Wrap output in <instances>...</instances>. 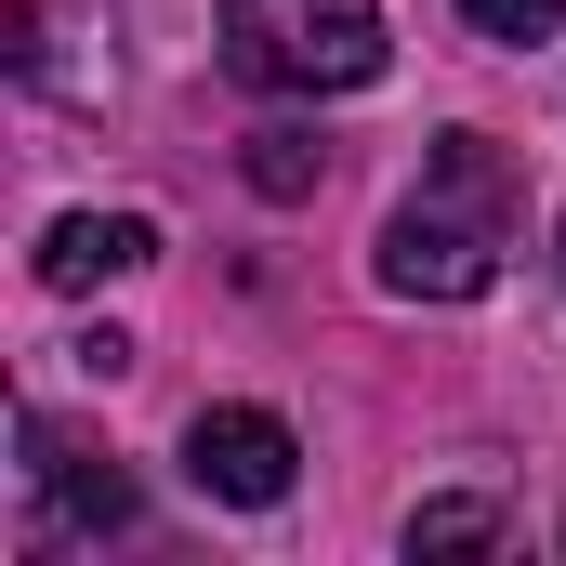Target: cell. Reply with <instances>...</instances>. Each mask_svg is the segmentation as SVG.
<instances>
[{
	"label": "cell",
	"instance_id": "obj_6",
	"mask_svg": "<svg viewBox=\"0 0 566 566\" xmlns=\"http://www.w3.org/2000/svg\"><path fill=\"white\" fill-rule=\"evenodd\" d=\"M448 554H501V501L488 488H448L409 514V566H448Z\"/></svg>",
	"mask_w": 566,
	"mask_h": 566
},
{
	"label": "cell",
	"instance_id": "obj_7",
	"mask_svg": "<svg viewBox=\"0 0 566 566\" xmlns=\"http://www.w3.org/2000/svg\"><path fill=\"white\" fill-rule=\"evenodd\" d=\"M316 171H329V145H316V133H290V119H277V133H251V185H264V198H316Z\"/></svg>",
	"mask_w": 566,
	"mask_h": 566
},
{
	"label": "cell",
	"instance_id": "obj_4",
	"mask_svg": "<svg viewBox=\"0 0 566 566\" xmlns=\"http://www.w3.org/2000/svg\"><path fill=\"white\" fill-rule=\"evenodd\" d=\"M290 474H303V448H290L277 409H198L185 422V488L198 501H238V514H277Z\"/></svg>",
	"mask_w": 566,
	"mask_h": 566
},
{
	"label": "cell",
	"instance_id": "obj_3",
	"mask_svg": "<svg viewBox=\"0 0 566 566\" xmlns=\"http://www.w3.org/2000/svg\"><path fill=\"white\" fill-rule=\"evenodd\" d=\"M13 448H27V501H40V541H133V474L106 461V448H80V434L53 422V409H13Z\"/></svg>",
	"mask_w": 566,
	"mask_h": 566
},
{
	"label": "cell",
	"instance_id": "obj_5",
	"mask_svg": "<svg viewBox=\"0 0 566 566\" xmlns=\"http://www.w3.org/2000/svg\"><path fill=\"white\" fill-rule=\"evenodd\" d=\"M27 264H40V290H106V277H133V264H158V224L145 211H53Z\"/></svg>",
	"mask_w": 566,
	"mask_h": 566
},
{
	"label": "cell",
	"instance_id": "obj_2",
	"mask_svg": "<svg viewBox=\"0 0 566 566\" xmlns=\"http://www.w3.org/2000/svg\"><path fill=\"white\" fill-rule=\"evenodd\" d=\"M224 66L251 93H369L382 80V0H224Z\"/></svg>",
	"mask_w": 566,
	"mask_h": 566
},
{
	"label": "cell",
	"instance_id": "obj_8",
	"mask_svg": "<svg viewBox=\"0 0 566 566\" xmlns=\"http://www.w3.org/2000/svg\"><path fill=\"white\" fill-rule=\"evenodd\" d=\"M461 27H474V40H514V53H527V40H554V27H566V0H461Z\"/></svg>",
	"mask_w": 566,
	"mask_h": 566
},
{
	"label": "cell",
	"instance_id": "obj_1",
	"mask_svg": "<svg viewBox=\"0 0 566 566\" xmlns=\"http://www.w3.org/2000/svg\"><path fill=\"white\" fill-rule=\"evenodd\" d=\"M501 158L488 133H434V185L382 224V251H369V277L396 290V303H474V290L501 277Z\"/></svg>",
	"mask_w": 566,
	"mask_h": 566
}]
</instances>
